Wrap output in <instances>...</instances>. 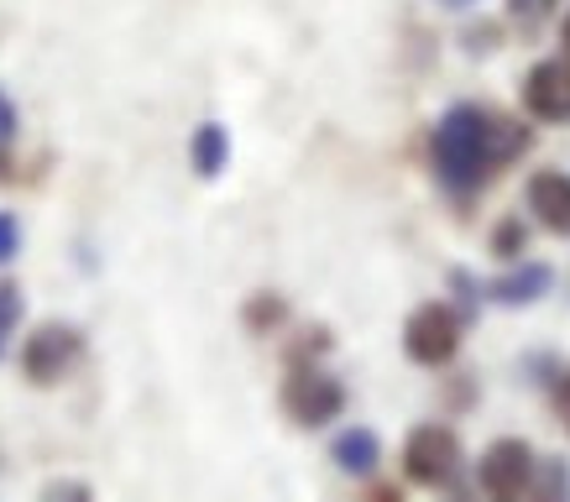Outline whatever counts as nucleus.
<instances>
[{
    "mask_svg": "<svg viewBox=\"0 0 570 502\" xmlns=\"http://www.w3.org/2000/svg\"><path fill=\"white\" fill-rule=\"evenodd\" d=\"M550 283H554L550 262H523L519 273L498 277V283L487 288V298H492V304H508V309H519V304H534L539 294H550Z\"/></svg>",
    "mask_w": 570,
    "mask_h": 502,
    "instance_id": "obj_10",
    "label": "nucleus"
},
{
    "mask_svg": "<svg viewBox=\"0 0 570 502\" xmlns=\"http://www.w3.org/2000/svg\"><path fill=\"white\" fill-rule=\"evenodd\" d=\"M17 126H21L17 105H11V95L0 89V141H11V137H17Z\"/></svg>",
    "mask_w": 570,
    "mask_h": 502,
    "instance_id": "obj_17",
    "label": "nucleus"
},
{
    "mask_svg": "<svg viewBox=\"0 0 570 502\" xmlns=\"http://www.w3.org/2000/svg\"><path fill=\"white\" fill-rule=\"evenodd\" d=\"M529 131L519 121H508L498 110H487V105H450L440 126H434V174L440 184L455 194H476L482 184L513 163L519 152H529Z\"/></svg>",
    "mask_w": 570,
    "mask_h": 502,
    "instance_id": "obj_1",
    "label": "nucleus"
},
{
    "mask_svg": "<svg viewBox=\"0 0 570 502\" xmlns=\"http://www.w3.org/2000/svg\"><path fill=\"white\" fill-rule=\"evenodd\" d=\"M523 105L539 121H570V58H544L523 79Z\"/></svg>",
    "mask_w": 570,
    "mask_h": 502,
    "instance_id": "obj_7",
    "label": "nucleus"
},
{
    "mask_svg": "<svg viewBox=\"0 0 570 502\" xmlns=\"http://www.w3.org/2000/svg\"><path fill=\"white\" fill-rule=\"evenodd\" d=\"M21 252V220L11 215V209H0V267Z\"/></svg>",
    "mask_w": 570,
    "mask_h": 502,
    "instance_id": "obj_16",
    "label": "nucleus"
},
{
    "mask_svg": "<svg viewBox=\"0 0 570 502\" xmlns=\"http://www.w3.org/2000/svg\"><path fill=\"white\" fill-rule=\"evenodd\" d=\"M566 48H570V17H566Z\"/></svg>",
    "mask_w": 570,
    "mask_h": 502,
    "instance_id": "obj_20",
    "label": "nucleus"
},
{
    "mask_svg": "<svg viewBox=\"0 0 570 502\" xmlns=\"http://www.w3.org/2000/svg\"><path fill=\"white\" fill-rule=\"evenodd\" d=\"M554 6H560V0H508V17L519 21L523 32H534L539 21L554 17Z\"/></svg>",
    "mask_w": 570,
    "mask_h": 502,
    "instance_id": "obj_13",
    "label": "nucleus"
},
{
    "mask_svg": "<svg viewBox=\"0 0 570 502\" xmlns=\"http://www.w3.org/2000/svg\"><path fill=\"white\" fill-rule=\"evenodd\" d=\"M189 163H194V174H199V178H215L225 163H230V137H225L220 121H205L199 131H194Z\"/></svg>",
    "mask_w": 570,
    "mask_h": 502,
    "instance_id": "obj_11",
    "label": "nucleus"
},
{
    "mask_svg": "<svg viewBox=\"0 0 570 502\" xmlns=\"http://www.w3.org/2000/svg\"><path fill=\"white\" fill-rule=\"evenodd\" d=\"M529 476H534L529 440H498V445L482 455V471H476L482 492H492V498H519L523 486H529Z\"/></svg>",
    "mask_w": 570,
    "mask_h": 502,
    "instance_id": "obj_6",
    "label": "nucleus"
},
{
    "mask_svg": "<svg viewBox=\"0 0 570 502\" xmlns=\"http://www.w3.org/2000/svg\"><path fill=\"white\" fill-rule=\"evenodd\" d=\"M79 351H85V335L63 319H48V325H37L27 335V346H21V372L32 387H52V382L69 377V366L79 362Z\"/></svg>",
    "mask_w": 570,
    "mask_h": 502,
    "instance_id": "obj_3",
    "label": "nucleus"
},
{
    "mask_svg": "<svg viewBox=\"0 0 570 502\" xmlns=\"http://www.w3.org/2000/svg\"><path fill=\"white\" fill-rule=\"evenodd\" d=\"M403 351L419 366H450L461 351V319L445 304H419L403 325Z\"/></svg>",
    "mask_w": 570,
    "mask_h": 502,
    "instance_id": "obj_4",
    "label": "nucleus"
},
{
    "mask_svg": "<svg viewBox=\"0 0 570 502\" xmlns=\"http://www.w3.org/2000/svg\"><path fill=\"white\" fill-rule=\"evenodd\" d=\"M440 6H471V0H440Z\"/></svg>",
    "mask_w": 570,
    "mask_h": 502,
    "instance_id": "obj_19",
    "label": "nucleus"
},
{
    "mask_svg": "<svg viewBox=\"0 0 570 502\" xmlns=\"http://www.w3.org/2000/svg\"><path fill=\"white\" fill-rule=\"evenodd\" d=\"M283 314H288V304L277 294H257L252 304H246V325L257 329V335H267L273 325H283Z\"/></svg>",
    "mask_w": 570,
    "mask_h": 502,
    "instance_id": "obj_12",
    "label": "nucleus"
},
{
    "mask_svg": "<svg viewBox=\"0 0 570 502\" xmlns=\"http://www.w3.org/2000/svg\"><path fill=\"white\" fill-rule=\"evenodd\" d=\"M529 209L539 215V226L554 230V236H570V174H544L529 178Z\"/></svg>",
    "mask_w": 570,
    "mask_h": 502,
    "instance_id": "obj_8",
    "label": "nucleus"
},
{
    "mask_svg": "<svg viewBox=\"0 0 570 502\" xmlns=\"http://www.w3.org/2000/svg\"><path fill=\"white\" fill-rule=\"evenodd\" d=\"M403 471L419 486H450L461 471V440L445 424H419L403 445Z\"/></svg>",
    "mask_w": 570,
    "mask_h": 502,
    "instance_id": "obj_5",
    "label": "nucleus"
},
{
    "mask_svg": "<svg viewBox=\"0 0 570 502\" xmlns=\"http://www.w3.org/2000/svg\"><path fill=\"white\" fill-rule=\"evenodd\" d=\"M21 319V288H11V283H0V351H6V335H11V325Z\"/></svg>",
    "mask_w": 570,
    "mask_h": 502,
    "instance_id": "obj_15",
    "label": "nucleus"
},
{
    "mask_svg": "<svg viewBox=\"0 0 570 502\" xmlns=\"http://www.w3.org/2000/svg\"><path fill=\"white\" fill-rule=\"evenodd\" d=\"M554 409H560V419L570 424V372L560 377V387H554Z\"/></svg>",
    "mask_w": 570,
    "mask_h": 502,
    "instance_id": "obj_18",
    "label": "nucleus"
},
{
    "mask_svg": "<svg viewBox=\"0 0 570 502\" xmlns=\"http://www.w3.org/2000/svg\"><path fill=\"white\" fill-rule=\"evenodd\" d=\"M283 414L304 424V430H320V424L346 414V387L320 366H294L288 382H283Z\"/></svg>",
    "mask_w": 570,
    "mask_h": 502,
    "instance_id": "obj_2",
    "label": "nucleus"
},
{
    "mask_svg": "<svg viewBox=\"0 0 570 502\" xmlns=\"http://www.w3.org/2000/svg\"><path fill=\"white\" fill-rule=\"evenodd\" d=\"M523 246H529V226H523V220H502V226L492 230V252H498V257H519Z\"/></svg>",
    "mask_w": 570,
    "mask_h": 502,
    "instance_id": "obj_14",
    "label": "nucleus"
},
{
    "mask_svg": "<svg viewBox=\"0 0 570 502\" xmlns=\"http://www.w3.org/2000/svg\"><path fill=\"white\" fill-rule=\"evenodd\" d=\"M330 461L346 471V476H372V471H377V461H382V440L372 430H362V424H351V430L335 434Z\"/></svg>",
    "mask_w": 570,
    "mask_h": 502,
    "instance_id": "obj_9",
    "label": "nucleus"
}]
</instances>
